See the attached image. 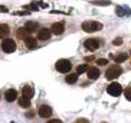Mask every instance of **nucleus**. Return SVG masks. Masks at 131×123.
I'll list each match as a JSON object with an SVG mask.
<instances>
[{
    "instance_id": "nucleus-1",
    "label": "nucleus",
    "mask_w": 131,
    "mask_h": 123,
    "mask_svg": "<svg viewBox=\"0 0 131 123\" xmlns=\"http://www.w3.org/2000/svg\"><path fill=\"white\" fill-rule=\"evenodd\" d=\"M121 74H122V67L118 66V65H112V66L106 70L105 77H106V79H109V80H113V79L118 78Z\"/></svg>"
},
{
    "instance_id": "nucleus-2",
    "label": "nucleus",
    "mask_w": 131,
    "mask_h": 123,
    "mask_svg": "<svg viewBox=\"0 0 131 123\" xmlns=\"http://www.w3.org/2000/svg\"><path fill=\"white\" fill-rule=\"evenodd\" d=\"M103 27V25L100 22H95V21H86L82 23V30L86 32H93V31H97Z\"/></svg>"
},
{
    "instance_id": "nucleus-3",
    "label": "nucleus",
    "mask_w": 131,
    "mask_h": 123,
    "mask_svg": "<svg viewBox=\"0 0 131 123\" xmlns=\"http://www.w3.org/2000/svg\"><path fill=\"white\" fill-rule=\"evenodd\" d=\"M56 70L60 73H69L70 70H71V64L69 60H59L57 62H56Z\"/></svg>"
},
{
    "instance_id": "nucleus-4",
    "label": "nucleus",
    "mask_w": 131,
    "mask_h": 123,
    "mask_svg": "<svg viewBox=\"0 0 131 123\" xmlns=\"http://www.w3.org/2000/svg\"><path fill=\"white\" fill-rule=\"evenodd\" d=\"M122 85L119 84V83H110L109 85H108V88H106V92L110 95V96H113V97H117V96H119L121 93H122Z\"/></svg>"
},
{
    "instance_id": "nucleus-5",
    "label": "nucleus",
    "mask_w": 131,
    "mask_h": 123,
    "mask_svg": "<svg viewBox=\"0 0 131 123\" xmlns=\"http://www.w3.org/2000/svg\"><path fill=\"white\" fill-rule=\"evenodd\" d=\"M17 48L14 40L12 39H4L3 43H2V49L5 52V53H12V52H14Z\"/></svg>"
},
{
    "instance_id": "nucleus-6",
    "label": "nucleus",
    "mask_w": 131,
    "mask_h": 123,
    "mask_svg": "<svg viewBox=\"0 0 131 123\" xmlns=\"http://www.w3.org/2000/svg\"><path fill=\"white\" fill-rule=\"evenodd\" d=\"M65 31V25L64 22H56L52 25V29H51V32L54 34V35H61L62 32Z\"/></svg>"
},
{
    "instance_id": "nucleus-7",
    "label": "nucleus",
    "mask_w": 131,
    "mask_h": 123,
    "mask_svg": "<svg viewBox=\"0 0 131 123\" xmlns=\"http://www.w3.org/2000/svg\"><path fill=\"white\" fill-rule=\"evenodd\" d=\"M38 113H39V117H42V118H49L52 115V109L48 105H42L38 110Z\"/></svg>"
},
{
    "instance_id": "nucleus-8",
    "label": "nucleus",
    "mask_w": 131,
    "mask_h": 123,
    "mask_svg": "<svg viewBox=\"0 0 131 123\" xmlns=\"http://www.w3.org/2000/svg\"><path fill=\"white\" fill-rule=\"evenodd\" d=\"M87 75H88V78H90V79L95 80V79H97V78L100 77V70H99L96 66L88 67V69H87Z\"/></svg>"
},
{
    "instance_id": "nucleus-9",
    "label": "nucleus",
    "mask_w": 131,
    "mask_h": 123,
    "mask_svg": "<svg viewBox=\"0 0 131 123\" xmlns=\"http://www.w3.org/2000/svg\"><path fill=\"white\" fill-rule=\"evenodd\" d=\"M84 47L90 51H96L99 48V42L97 39H87L84 42Z\"/></svg>"
},
{
    "instance_id": "nucleus-10",
    "label": "nucleus",
    "mask_w": 131,
    "mask_h": 123,
    "mask_svg": "<svg viewBox=\"0 0 131 123\" xmlns=\"http://www.w3.org/2000/svg\"><path fill=\"white\" fill-rule=\"evenodd\" d=\"M51 30H48V29H40L39 30V32H38V39H40V40H48L49 38H51Z\"/></svg>"
},
{
    "instance_id": "nucleus-11",
    "label": "nucleus",
    "mask_w": 131,
    "mask_h": 123,
    "mask_svg": "<svg viewBox=\"0 0 131 123\" xmlns=\"http://www.w3.org/2000/svg\"><path fill=\"white\" fill-rule=\"evenodd\" d=\"M34 90H32V87H30V85H25L24 88H22V95H24V97H27V99H31V97H34Z\"/></svg>"
},
{
    "instance_id": "nucleus-12",
    "label": "nucleus",
    "mask_w": 131,
    "mask_h": 123,
    "mask_svg": "<svg viewBox=\"0 0 131 123\" xmlns=\"http://www.w3.org/2000/svg\"><path fill=\"white\" fill-rule=\"evenodd\" d=\"M17 99V91L16 90H8L7 92H5V100L8 101V102H12V101H14Z\"/></svg>"
},
{
    "instance_id": "nucleus-13",
    "label": "nucleus",
    "mask_w": 131,
    "mask_h": 123,
    "mask_svg": "<svg viewBox=\"0 0 131 123\" xmlns=\"http://www.w3.org/2000/svg\"><path fill=\"white\" fill-rule=\"evenodd\" d=\"M25 44L29 49H34V48H36V39L32 36H27V38H25Z\"/></svg>"
},
{
    "instance_id": "nucleus-14",
    "label": "nucleus",
    "mask_w": 131,
    "mask_h": 123,
    "mask_svg": "<svg viewBox=\"0 0 131 123\" xmlns=\"http://www.w3.org/2000/svg\"><path fill=\"white\" fill-rule=\"evenodd\" d=\"M18 105H20L21 108H24V109H29L30 108V99H27V97H21L20 100H18Z\"/></svg>"
},
{
    "instance_id": "nucleus-15",
    "label": "nucleus",
    "mask_w": 131,
    "mask_h": 123,
    "mask_svg": "<svg viewBox=\"0 0 131 123\" xmlns=\"http://www.w3.org/2000/svg\"><path fill=\"white\" fill-rule=\"evenodd\" d=\"M78 73H74V74H69V75H66V78H65V80H66V83H69V84H74L77 80H78Z\"/></svg>"
},
{
    "instance_id": "nucleus-16",
    "label": "nucleus",
    "mask_w": 131,
    "mask_h": 123,
    "mask_svg": "<svg viewBox=\"0 0 131 123\" xmlns=\"http://www.w3.org/2000/svg\"><path fill=\"white\" fill-rule=\"evenodd\" d=\"M8 34H9V26L5 25V23L0 25V38H3V39H4Z\"/></svg>"
},
{
    "instance_id": "nucleus-17",
    "label": "nucleus",
    "mask_w": 131,
    "mask_h": 123,
    "mask_svg": "<svg viewBox=\"0 0 131 123\" xmlns=\"http://www.w3.org/2000/svg\"><path fill=\"white\" fill-rule=\"evenodd\" d=\"M127 58H128V55H127V53H119V55H117V56H113V60H114L117 64H121V62L126 61Z\"/></svg>"
},
{
    "instance_id": "nucleus-18",
    "label": "nucleus",
    "mask_w": 131,
    "mask_h": 123,
    "mask_svg": "<svg viewBox=\"0 0 131 123\" xmlns=\"http://www.w3.org/2000/svg\"><path fill=\"white\" fill-rule=\"evenodd\" d=\"M36 27H38V23L34 22V21H29V22H26V25H25V29H26L29 32L35 31V29H36Z\"/></svg>"
},
{
    "instance_id": "nucleus-19",
    "label": "nucleus",
    "mask_w": 131,
    "mask_h": 123,
    "mask_svg": "<svg viewBox=\"0 0 131 123\" xmlns=\"http://www.w3.org/2000/svg\"><path fill=\"white\" fill-rule=\"evenodd\" d=\"M30 32L25 29V27H22V29H18V31H17V36L20 38V39H25V38H27V35H29Z\"/></svg>"
},
{
    "instance_id": "nucleus-20",
    "label": "nucleus",
    "mask_w": 131,
    "mask_h": 123,
    "mask_svg": "<svg viewBox=\"0 0 131 123\" xmlns=\"http://www.w3.org/2000/svg\"><path fill=\"white\" fill-rule=\"evenodd\" d=\"M87 69H88L87 64H84V65H79V66L77 67V73H78V74H82V73L87 71Z\"/></svg>"
},
{
    "instance_id": "nucleus-21",
    "label": "nucleus",
    "mask_w": 131,
    "mask_h": 123,
    "mask_svg": "<svg viewBox=\"0 0 131 123\" xmlns=\"http://www.w3.org/2000/svg\"><path fill=\"white\" fill-rule=\"evenodd\" d=\"M125 97H126V100L131 101V87H127L125 90Z\"/></svg>"
},
{
    "instance_id": "nucleus-22",
    "label": "nucleus",
    "mask_w": 131,
    "mask_h": 123,
    "mask_svg": "<svg viewBox=\"0 0 131 123\" xmlns=\"http://www.w3.org/2000/svg\"><path fill=\"white\" fill-rule=\"evenodd\" d=\"M122 43H123V39H122V38H116V39L113 40V44H114V45H121Z\"/></svg>"
},
{
    "instance_id": "nucleus-23",
    "label": "nucleus",
    "mask_w": 131,
    "mask_h": 123,
    "mask_svg": "<svg viewBox=\"0 0 131 123\" xmlns=\"http://www.w3.org/2000/svg\"><path fill=\"white\" fill-rule=\"evenodd\" d=\"M97 64H99L100 66H105V65L108 64V60H105V58H100V60H97Z\"/></svg>"
},
{
    "instance_id": "nucleus-24",
    "label": "nucleus",
    "mask_w": 131,
    "mask_h": 123,
    "mask_svg": "<svg viewBox=\"0 0 131 123\" xmlns=\"http://www.w3.org/2000/svg\"><path fill=\"white\" fill-rule=\"evenodd\" d=\"M93 4H97V5H109L110 2H93Z\"/></svg>"
},
{
    "instance_id": "nucleus-25",
    "label": "nucleus",
    "mask_w": 131,
    "mask_h": 123,
    "mask_svg": "<svg viewBox=\"0 0 131 123\" xmlns=\"http://www.w3.org/2000/svg\"><path fill=\"white\" fill-rule=\"evenodd\" d=\"M5 12H8V8L5 5H0V13H5Z\"/></svg>"
},
{
    "instance_id": "nucleus-26",
    "label": "nucleus",
    "mask_w": 131,
    "mask_h": 123,
    "mask_svg": "<svg viewBox=\"0 0 131 123\" xmlns=\"http://www.w3.org/2000/svg\"><path fill=\"white\" fill-rule=\"evenodd\" d=\"M116 10H117V14H118V16H123V12H122V8H117Z\"/></svg>"
},
{
    "instance_id": "nucleus-27",
    "label": "nucleus",
    "mask_w": 131,
    "mask_h": 123,
    "mask_svg": "<svg viewBox=\"0 0 131 123\" xmlns=\"http://www.w3.org/2000/svg\"><path fill=\"white\" fill-rule=\"evenodd\" d=\"M60 122H61L60 119H51L49 120V123H60Z\"/></svg>"
},
{
    "instance_id": "nucleus-28",
    "label": "nucleus",
    "mask_w": 131,
    "mask_h": 123,
    "mask_svg": "<svg viewBox=\"0 0 131 123\" xmlns=\"http://www.w3.org/2000/svg\"><path fill=\"white\" fill-rule=\"evenodd\" d=\"M84 60H86V61H92V60H93V56H90V57H84Z\"/></svg>"
},
{
    "instance_id": "nucleus-29",
    "label": "nucleus",
    "mask_w": 131,
    "mask_h": 123,
    "mask_svg": "<svg viewBox=\"0 0 131 123\" xmlns=\"http://www.w3.org/2000/svg\"><path fill=\"white\" fill-rule=\"evenodd\" d=\"M31 8H32V9H35V10H36V9H38V7H36V5H35V3H31Z\"/></svg>"
},
{
    "instance_id": "nucleus-30",
    "label": "nucleus",
    "mask_w": 131,
    "mask_h": 123,
    "mask_svg": "<svg viewBox=\"0 0 131 123\" xmlns=\"http://www.w3.org/2000/svg\"><path fill=\"white\" fill-rule=\"evenodd\" d=\"M17 14H20V16H24V14H29V12H18Z\"/></svg>"
},
{
    "instance_id": "nucleus-31",
    "label": "nucleus",
    "mask_w": 131,
    "mask_h": 123,
    "mask_svg": "<svg viewBox=\"0 0 131 123\" xmlns=\"http://www.w3.org/2000/svg\"><path fill=\"white\" fill-rule=\"evenodd\" d=\"M77 122H88V120H87V119H78Z\"/></svg>"
}]
</instances>
